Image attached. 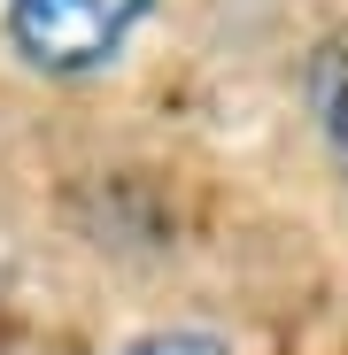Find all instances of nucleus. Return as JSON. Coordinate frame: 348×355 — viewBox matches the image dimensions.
<instances>
[{"label": "nucleus", "mask_w": 348, "mask_h": 355, "mask_svg": "<svg viewBox=\"0 0 348 355\" xmlns=\"http://www.w3.org/2000/svg\"><path fill=\"white\" fill-rule=\"evenodd\" d=\"M163 0H0V54L31 85H93L132 54Z\"/></svg>", "instance_id": "nucleus-1"}, {"label": "nucleus", "mask_w": 348, "mask_h": 355, "mask_svg": "<svg viewBox=\"0 0 348 355\" xmlns=\"http://www.w3.org/2000/svg\"><path fill=\"white\" fill-rule=\"evenodd\" d=\"M310 132L317 147L348 170V31H333L310 54Z\"/></svg>", "instance_id": "nucleus-2"}]
</instances>
